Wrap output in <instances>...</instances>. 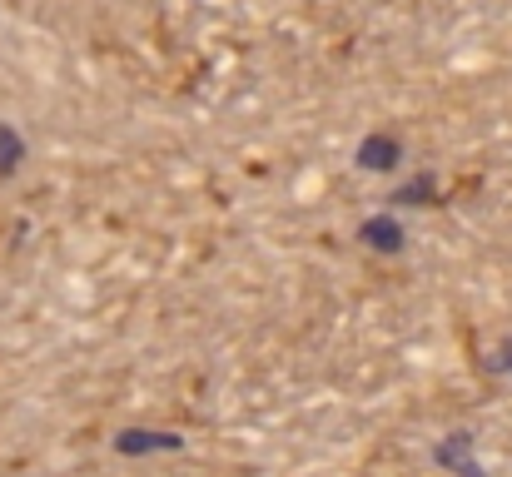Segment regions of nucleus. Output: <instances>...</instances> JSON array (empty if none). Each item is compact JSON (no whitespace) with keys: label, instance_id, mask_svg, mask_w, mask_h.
<instances>
[{"label":"nucleus","instance_id":"nucleus-2","mask_svg":"<svg viewBox=\"0 0 512 477\" xmlns=\"http://www.w3.org/2000/svg\"><path fill=\"white\" fill-rule=\"evenodd\" d=\"M358 239H363L368 249H378V254H403V224L388 219V214L363 219V224H358Z\"/></svg>","mask_w":512,"mask_h":477},{"label":"nucleus","instance_id":"nucleus-6","mask_svg":"<svg viewBox=\"0 0 512 477\" xmlns=\"http://www.w3.org/2000/svg\"><path fill=\"white\" fill-rule=\"evenodd\" d=\"M503 368H512V343H508V348H503Z\"/></svg>","mask_w":512,"mask_h":477},{"label":"nucleus","instance_id":"nucleus-5","mask_svg":"<svg viewBox=\"0 0 512 477\" xmlns=\"http://www.w3.org/2000/svg\"><path fill=\"white\" fill-rule=\"evenodd\" d=\"M423 194H433V184H428V179H413L408 189H398V199H403V204H423Z\"/></svg>","mask_w":512,"mask_h":477},{"label":"nucleus","instance_id":"nucleus-1","mask_svg":"<svg viewBox=\"0 0 512 477\" xmlns=\"http://www.w3.org/2000/svg\"><path fill=\"white\" fill-rule=\"evenodd\" d=\"M115 453H120V458L184 453V438H179V433H160V428H125V433H115Z\"/></svg>","mask_w":512,"mask_h":477},{"label":"nucleus","instance_id":"nucleus-3","mask_svg":"<svg viewBox=\"0 0 512 477\" xmlns=\"http://www.w3.org/2000/svg\"><path fill=\"white\" fill-rule=\"evenodd\" d=\"M358 159H363V169H393L398 164V145L393 140H368L358 150Z\"/></svg>","mask_w":512,"mask_h":477},{"label":"nucleus","instance_id":"nucleus-4","mask_svg":"<svg viewBox=\"0 0 512 477\" xmlns=\"http://www.w3.org/2000/svg\"><path fill=\"white\" fill-rule=\"evenodd\" d=\"M15 159H20V140L10 130H0V169H10Z\"/></svg>","mask_w":512,"mask_h":477}]
</instances>
